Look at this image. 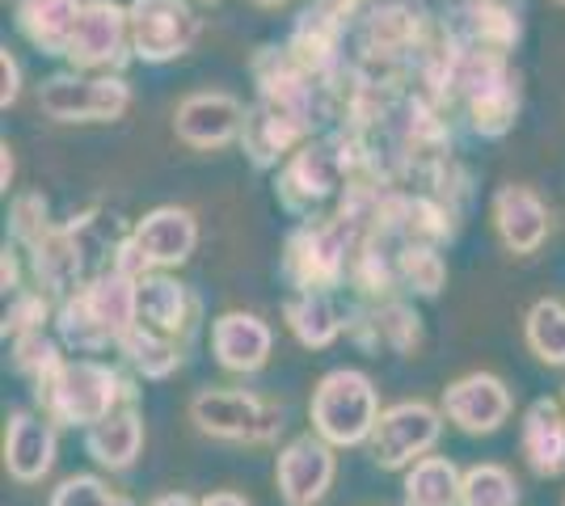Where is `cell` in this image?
I'll list each match as a JSON object with an SVG mask.
<instances>
[{"label":"cell","instance_id":"obj_1","mask_svg":"<svg viewBox=\"0 0 565 506\" xmlns=\"http://www.w3.org/2000/svg\"><path fill=\"white\" fill-rule=\"evenodd\" d=\"M140 316V279L106 266L85 288L64 300L60 309V334L76 351H102L110 342H122Z\"/></svg>","mask_w":565,"mask_h":506},{"label":"cell","instance_id":"obj_2","mask_svg":"<svg viewBox=\"0 0 565 506\" xmlns=\"http://www.w3.org/2000/svg\"><path fill=\"white\" fill-rule=\"evenodd\" d=\"M34 397L55 427H97L115 406L131 401V385L97 359H60L34 380Z\"/></svg>","mask_w":565,"mask_h":506},{"label":"cell","instance_id":"obj_3","mask_svg":"<svg viewBox=\"0 0 565 506\" xmlns=\"http://www.w3.org/2000/svg\"><path fill=\"white\" fill-rule=\"evenodd\" d=\"M312 431L321 434L333 448H354L367 443L380 422V397L372 376L354 372V367H338L330 376H321V385L312 392Z\"/></svg>","mask_w":565,"mask_h":506},{"label":"cell","instance_id":"obj_4","mask_svg":"<svg viewBox=\"0 0 565 506\" xmlns=\"http://www.w3.org/2000/svg\"><path fill=\"white\" fill-rule=\"evenodd\" d=\"M190 422L194 431L224 443H275L287 427L279 406H270L258 392L245 388H199L190 397Z\"/></svg>","mask_w":565,"mask_h":506},{"label":"cell","instance_id":"obj_5","mask_svg":"<svg viewBox=\"0 0 565 506\" xmlns=\"http://www.w3.org/2000/svg\"><path fill=\"white\" fill-rule=\"evenodd\" d=\"M199 245V219L190 207H157L136 224V233L118 245L115 266L143 279L148 270L182 266Z\"/></svg>","mask_w":565,"mask_h":506},{"label":"cell","instance_id":"obj_6","mask_svg":"<svg viewBox=\"0 0 565 506\" xmlns=\"http://www.w3.org/2000/svg\"><path fill=\"white\" fill-rule=\"evenodd\" d=\"M131 106V85L118 73L47 76L39 85V110L51 122H115Z\"/></svg>","mask_w":565,"mask_h":506},{"label":"cell","instance_id":"obj_7","mask_svg":"<svg viewBox=\"0 0 565 506\" xmlns=\"http://www.w3.org/2000/svg\"><path fill=\"white\" fill-rule=\"evenodd\" d=\"M127 18H131V51L143 64H173L203 34V18L190 9V0H131Z\"/></svg>","mask_w":565,"mask_h":506},{"label":"cell","instance_id":"obj_8","mask_svg":"<svg viewBox=\"0 0 565 506\" xmlns=\"http://www.w3.org/2000/svg\"><path fill=\"white\" fill-rule=\"evenodd\" d=\"M444 431V410H435L430 401H397L380 413L376 431H372V460L380 469H409L439 443Z\"/></svg>","mask_w":565,"mask_h":506},{"label":"cell","instance_id":"obj_9","mask_svg":"<svg viewBox=\"0 0 565 506\" xmlns=\"http://www.w3.org/2000/svg\"><path fill=\"white\" fill-rule=\"evenodd\" d=\"M131 51V18L118 0H85L72 34L68 64L85 73H118Z\"/></svg>","mask_w":565,"mask_h":506},{"label":"cell","instance_id":"obj_10","mask_svg":"<svg viewBox=\"0 0 565 506\" xmlns=\"http://www.w3.org/2000/svg\"><path fill=\"white\" fill-rule=\"evenodd\" d=\"M338 477V456L333 443L321 434H300L291 439L275 460V485H279L282 506H321Z\"/></svg>","mask_w":565,"mask_h":506},{"label":"cell","instance_id":"obj_11","mask_svg":"<svg viewBox=\"0 0 565 506\" xmlns=\"http://www.w3.org/2000/svg\"><path fill=\"white\" fill-rule=\"evenodd\" d=\"M245 119L249 115H245L241 97L224 94V89H203V94H190L178 101V110H173V136L186 148L215 152V148H228L233 140H241Z\"/></svg>","mask_w":565,"mask_h":506},{"label":"cell","instance_id":"obj_12","mask_svg":"<svg viewBox=\"0 0 565 506\" xmlns=\"http://www.w3.org/2000/svg\"><path fill=\"white\" fill-rule=\"evenodd\" d=\"M511 388L494 372H469L460 380L444 388L439 410L456 431L465 434H494L507 418H511Z\"/></svg>","mask_w":565,"mask_h":506},{"label":"cell","instance_id":"obj_13","mask_svg":"<svg viewBox=\"0 0 565 506\" xmlns=\"http://www.w3.org/2000/svg\"><path fill=\"white\" fill-rule=\"evenodd\" d=\"M55 422L47 413L18 410L4 422V473L13 482L34 485L55 469Z\"/></svg>","mask_w":565,"mask_h":506},{"label":"cell","instance_id":"obj_14","mask_svg":"<svg viewBox=\"0 0 565 506\" xmlns=\"http://www.w3.org/2000/svg\"><path fill=\"white\" fill-rule=\"evenodd\" d=\"M275 334L258 313H220L212 321V355L224 372L236 376H254L270 363Z\"/></svg>","mask_w":565,"mask_h":506},{"label":"cell","instance_id":"obj_15","mask_svg":"<svg viewBox=\"0 0 565 506\" xmlns=\"http://www.w3.org/2000/svg\"><path fill=\"white\" fill-rule=\"evenodd\" d=\"M305 136H308L305 106H291V101H279V97H266L258 110L245 119L241 144H245V152L254 157V165H275V161L287 157Z\"/></svg>","mask_w":565,"mask_h":506},{"label":"cell","instance_id":"obj_16","mask_svg":"<svg viewBox=\"0 0 565 506\" xmlns=\"http://www.w3.org/2000/svg\"><path fill=\"white\" fill-rule=\"evenodd\" d=\"M494 228L511 254H536L553 233V216L532 186H502L494 194Z\"/></svg>","mask_w":565,"mask_h":506},{"label":"cell","instance_id":"obj_17","mask_svg":"<svg viewBox=\"0 0 565 506\" xmlns=\"http://www.w3.org/2000/svg\"><path fill=\"white\" fill-rule=\"evenodd\" d=\"M519 448H523V460L536 477H562L565 473V413L553 397H541L527 406Z\"/></svg>","mask_w":565,"mask_h":506},{"label":"cell","instance_id":"obj_18","mask_svg":"<svg viewBox=\"0 0 565 506\" xmlns=\"http://www.w3.org/2000/svg\"><path fill=\"white\" fill-rule=\"evenodd\" d=\"M194 313H199V304L178 279H166V274H143L140 279V316H136L140 330L178 342V334H190Z\"/></svg>","mask_w":565,"mask_h":506},{"label":"cell","instance_id":"obj_19","mask_svg":"<svg viewBox=\"0 0 565 506\" xmlns=\"http://www.w3.org/2000/svg\"><path fill=\"white\" fill-rule=\"evenodd\" d=\"M338 177H342V161L330 148H305L291 157L287 173L279 177V198L291 212H305L338 191Z\"/></svg>","mask_w":565,"mask_h":506},{"label":"cell","instance_id":"obj_20","mask_svg":"<svg viewBox=\"0 0 565 506\" xmlns=\"http://www.w3.org/2000/svg\"><path fill=\"white\" fill-rule=\"evenodd\" d=\"M81 9H85V0H18V30L43 55H64L68 60Z\"/></svg>","mask_w":565,"mask_h":506},{"label":"cell","instance_id":"obj_21","mask_svg":"<svg viewBox=\"0 0 565 506\" xmlns=\"http://www.w3.org/2000/svg\"><path fill=\"white\" fill-rule=\"evenodd\" d=\"M85 448L89 456L110 469V473H127L143 452V418L131 406L127 410H115L110 418H102L97 427L85 431Z\"/></svg>","mask_w":565,"mask_h":506},{"label":"cell","instance_id":"obj_22","mask_svg":"<svg viewBox=\"0 0 565 506\" xmlns=\"http://www.w3.org/2000/svg\"><path fill=\"white\" fill-rule=\"evenodd\" d=\"M465 473L448 456H423L405 473V506H460Z\"/></svg>","mask_w":565,"mask_h":506},{"label":"cell","instance_id":"obj_23","mask_svg":"<svg viewBox=\"0 0 565 506\" xmlns=\"http://www.w3.org/2000/svg\"><path fill=\"white\" fill-rule=\"evenodd\" d=\"M282 316H287V330L296 334V342H300V346H312V351L330 346L333 337L342 334V321H338L333 304L321 291H300V295H291V300L282 304Z\"/></svg>","mask_w":565,"mask_h":506},{"label":"cell","instance_id":"obj_24","mask_svg":"<svg viewBox=\"0 0 565 506\" xmlns=\"http://www.w3.org/2000/svg\"><path fill=\"white\" fill-rule=\"evenodd\" d=\"M523 337L532 355L548 367H565V304L562 300H536L523 316Z\"/></svg>","mask_w":565,"mask_h":506},{"label":"cell","instance_id":"obj_25","mask_svg":"<svg viewBox=\"0 0 565 506\" xmlns=\"http://www.w3.org/2000/svg\"><path fill=\"white\" fill-rule=\"evenodd\" d=\"M460 506H519V482L502 464H472L460 482Z\"/></svg>","mask_w":565,"mask_h":506},{"label":"cell","instance_id":"obj_26","mask_svg":"<svg viewBox=\"0 0 565 506\" xmlns=\"http://www.w3.org/2000/svg\"><path fill=\"white\" fill-rule=\"evenodd\" d=\"M118 346H122V355L136 363L148 380H161L169 372H178V363H182V346L178 342H169L161 334H148L140 325H131Z\"/></svg>","mask_w":565,"mask_h":506},{"label":"cell","instance_id":"obj_27","mask_svg":"<svg viewBox=\"0 0 565 506\" xmlns=\"http://www.w3.org/2000/svg\"><path fill=\"white\" fill-rule=\"evenodd\" d=\"M47 506H136L127 494H115L102 477H89V473H76L68 482H60V489L51 494Z\"/></svg>","mask_w":565,"mask_h":506},{"label":"cell","instance_id":"obj_28","mask_svg":"<svg viewBox=\"0 0 565 506\" xmlns=\"http://www.w3.org/2000/svg\"><path fill=\"white\" fill-rule=\"evenodd\" d=\"M401 270H405V279L423 291V295H435L439 283H444V262H439V254H430L423 245H414V249L401 254Z\"/></svg>","mask_w":565,"mask_h":506},{"label":"cell","instance_id":"obj_29","mask_svg":"<svg viewBox=\"0 0 565 506\" xmlns=\"http://www.w3.org/2000/svg\"><path fill=\"white\" fill-rule=\"evenodd\" d=\"M376 330L384 334V342H393L397 351H409V346H418V316L409 313V309H397V304L380 309Z\"/></svg>","mask_w":565,"mask_h":506},{"label":"cell","instance_id":"obj_30","mask_svg":"<svg viewBox=\"0 0 565 506\" xmlns=\"http://www.w3.org/2000/svg\"><path fill=\"white\" fill-rule=\"evenodd\" d=\"M0 73H4V94H0V106L9 110V106L22 97V68H18V60L9 55V47L0 51Z\"/></svg>","mask_w":565,"mask_h":506},{"label":"cell","instance_id":"obj_31","mask_svg":"<svg viewBox=\"0 0 565 506\" xmlns=\"http://www.w3.org/2000/svg\"><path fill=\"white\" fill-rule=\"evenodd\" d=\"M199 506H254L249 498H241L233 489H212L207 498H199Z\"/></svg>","mask_w":565,"mask_h":506},{"label":"cell","instance_id":"obj_32","mask_svg":"<svg viewBox=\"0 0 565 506\" xmlns=\"http://www.w3.org/2000/svg\"><path fill=\"white\" fill-rule=\"evenodd\" d=\"M152 506H199L190 494H161V498H152Z\"/></svg>","mask_w":565,"mask_h":506},{"label":"cell","instance_id":"obj_33","mask_svg":"<svg viewBox=\"0 0 565 506\" xmlns=\"http://www.w3.org/2000/svg\"><path fill=\"white\" fill-rule=\"evenodd\" d=\"M0 152H4V191H9V182H13V148L4 144Z\"/></svg>","mask_w":565,"mask_h":506},{"label":"cell","instance_id":"obj_34","mask_svg":"<svg viewBox=\"0 0 565 506\" xmlns=\"http://www.w3.org/2000/svg\"><path fill=\"white\" fill-rule=\"evenodd\" d=\"M254 4H262V9H282V4H291V0H254Z\"/></svg>","mask_w":565,"mask_h":506},{"label":"cell","instance_id":"obj_35","mask_svg":"<svg viewBox=\"0 0 565 506\" xmlns=\"http://www.w3.org/2000/svg\"><path fill=\"white\" fill-rule=\"evenodd\" d=\"M199 4H220V0H199Z\"/></svg>","mask_w":565,"mask_h":506},{"label":"cell","instance_id":"obj_36","mask_svg":"<svg viewBox=\"0 0 565 506\" xmlns=\"http://www.w3.org/2000/svg\"><path fill=\"white\" fill-rule=\"evenodd\" d=\"M557 4H565V0H557Z\"/></svg>","mask_w":565,"mask_h":506},{"label":"cell","instance_id":"obj_37","mask_svg":"<svg viewBox=\"0 0 565 506\" xmlns=\"http://www.w3.org/2000/svg\"><path fill=\"white\" fill-rule=\"evenodd\" d=\"M562 406H565V401H562Z\"/></svg>","mask_w":565,"mask_h":506}]
</instances>
